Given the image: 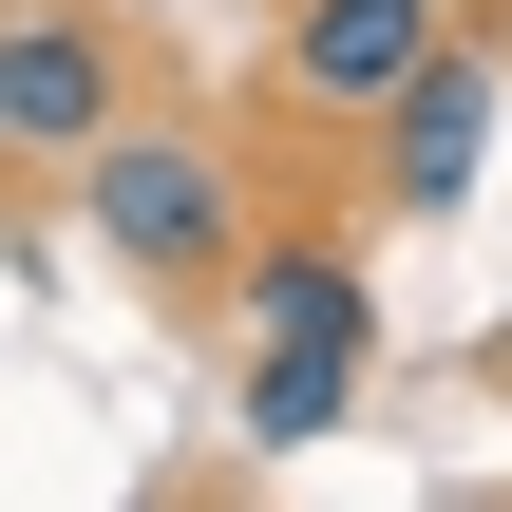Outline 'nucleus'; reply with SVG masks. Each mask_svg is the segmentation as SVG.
<instances>
[{"label":"nucleus","mask_w":512,"mask_h":512,"mask_svg":"<svg viewBox=\"0 0 512 512\" xmlns=\"http://www.w3.org/2000/svg\"><path fill=\"white\" fill-rule=\"evenodd\" d=\"M76 209H95V247H114L152 304H228V266H247V228H266V209H247V152H228L209 114H152V95L76 152Z\"/></svg>","instance_id":"f257e3e1"},{"label":"nucleus","mask_w":512,"mask_h":512,"mask_svg":"<svg viewBox=\"0 0 512 512\" xmlns=\"http://www.w3.org/2000/svg\"><path fill=\"white\" fill-rule=\"evenodd\" d=\"M133 114V38L95 0H0V171H76Z\"/></svg>","instance_id":"f03ea898"},{"label":"nucleus","mask_w":512,"mask_h":512,"mask_svg":"<svg viewBox=\"0 0 512 512\" xmlns=\"http://www.w3.org/2000/svg\"><path fill=\"white\" fill-rule=\"evenodd\" d=\"M456 38V0H285V114L323 133H380V95Z\"/></svg>","instance_id":"7ed1b4c3"},{"label":"nucleus","mask_w":512,"mask_h":512,"mask_svg":"<svg viewBox=\"0 0 512 512\" xmlns=\"http://www.w3.org/2000/svg\"><path fill=\"white\" fill-rule=\"evenodd\" d=\"M494 114H512V76L475 57V38H437V57L380 95V171H399V209H456L475 152H494Z\"/></svg>","instance_id":"20e7f679"},{"label":"nucleus","mask_w":512,"mask_h":512,"mask_svg":"<svg viewBox=\"0 0 512 512\" xmlns=\"http://www.w3.org/2000/svg\"><path fill=\"white\" fill-rule=\"evenodd\" d=\"M228 304H247L266 342H380V285H361V247H323V228H247Z\"/></svg>","instance_id":"39448f33"},{"label":"nucleus","mask_w":512,"mask_h":512,"mask_svg":"<svg viewBox=\"0 0 512 512\" xmlns=\"http://www.w3.org/2000/svg\"><path fill=\"white\" fill-rule=\"evenodd\" d=\"M361 361H380V342H266V380H247V437H266V456H323V437L361 418Z\"/></svg>","instance_id":"423d86ee"}]
</instances>
